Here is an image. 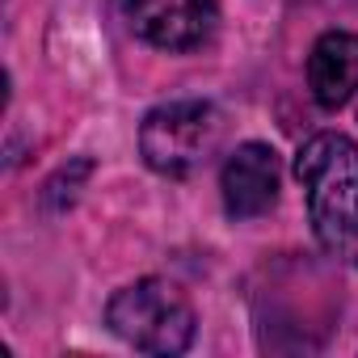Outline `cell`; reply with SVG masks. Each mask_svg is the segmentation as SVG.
Instances as JSON below:
<instances>
[{"instance_id": "1", "label": "cell", "mask_w": 358, "mask_h": 358, "mask_svg": "<svg viewBox=\"0 0 358 358\" xmlns=\"http://www.w3.org/2000/svg\"><path fill=\"white\" fill-rule=\"evenodd\" d=\"M295 177L320 249L341 266H358V143L341 131L312 135L295 156Z\"/></svg>"}, {"instance_id": "2", "label": "cell", "mask_w": 358, "mask_h": 358, "mask_svg": "<svg viewBox=\"0 0 358 358\" xmlns=\"http://www.w3.org/2000/svg\"><path fill=\"white\" fill-rule=\"evenodd\" d=\"M106 324L127 345L160 358L182 354L194 341V308L186 291L169 278H139L122 287L106 308Z\"/></svg>"}, {"instance_id": "3", "label": "cell", "mask_w": 358, "mask_h": 358, "mask_svg": "<svg viewBox=\"0 0 358 358\" xmlns=\"http://www.w3.org/2000/svg\"><path fill=\"white\" fill-rule=\"evenodd\" d=\"M224 143V114L211 101H169L156 106L139 127V152L148 169L164 177H190Z\"/></svg>"}, {"instance_id": "4", "label": "cell", "mask_w": 358, "mask_h": 358, "mask_svg": "<svg viewBox=\"0 0 358 358\" xmlns=\"http://www.w3.org/2000/svg\"><path fill=\"white\" fill-rule=\"evenodd\" d=\"M215 0H127L131 30L160 51H190L215 30Z\"/></svg>"}, {"instance_id": "5", "label": "cell", "mask_w": 358, "mask_h": 358, "mask_svg": "<svg viewBox=\"0 0 358 358\" xmlns=\"http://www.w3.org/2000/svg\"><path fill=\"white\" fill-rule=\"evenodd\" d=\"M278 152L270 143H241L220 173V190H224V211L232 220H257L278 203Z\"/></svg>"}, {"instance_id": "6", "label": "cell", "mask_w": 358, "mask_h": 358, "mask_svg": "<svg viewBox=\"0 0 358 358\" xmlns=\"http://www.w3.org/2000/svg\"><path fill=\"white\" fill-rule=\"evenodd\" d=\"M308 89L324 110H341L358 97V34L329 30L316 38L308 55Z\"/></svg>"}]
</instances>
